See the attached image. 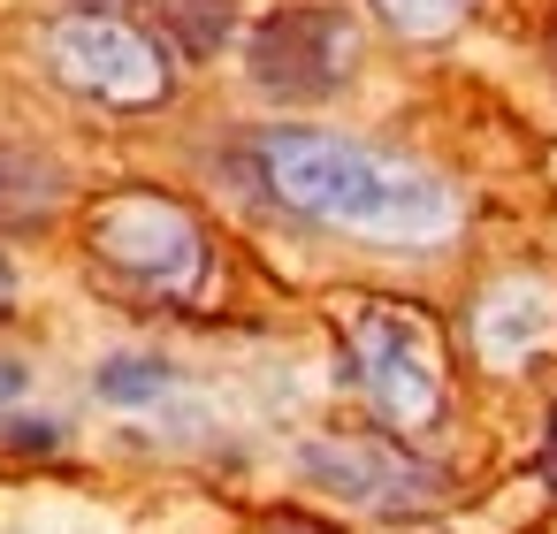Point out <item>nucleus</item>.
Here are the masks:
<instances>
[{
  "mask_svg": "<svg viewBox=\"0 0 557 534\" xmlns=\"http://www.w3.org/2000/svg\"><path fill=\"white\" fill-rule=\"evenodd\" d=\"M260 176L283 207H298L313 222H336V229H367V237H397V245H420V237L450 229V191L428 169L367 153V146L329 138V131H268L260 138Z\"/></svg>",
  "mask_w": 557,
  "mask_h": 534,
  "instance_id": "1",
  "label": "nucleus"
},
{
  "mask_svg": "<svg viewBox=\"0 0 557 534\" xmlns=\"http://www.w3.org/2000/svg\"><path fill=\"white\" fill-rule=\"evenodd\" d=\"M62 199V169L39 161V153H16V146H0V222H32Z\"/></svg>",
  "mask_w": 557,
  "mask_h": 534,
  "instance_id": "8",
  "label": "nucleus"
},
{
  "mask_svg": "<svg viewBox=\"0 0 557 534\" xmlns=\"http://www.w3.org/2000/svg\"><path fill=\"white\" fill-rule=\"evenodd\" d=\"M16 313V268H9V252H0V321Z\"/></svg>",
  "mask_w": 557,
  "mask_h": 534,
  "instance_id": "12",
  "label": "nucleus"
},
{
  "mask_svg": "<svg viewBox=\"0 0 557 534\" xmlns=\"http://www.w3.org/2000/svg\"><path fill=\"white\" fill-rule=\"evenodd\" d=\"M47 62L62 85L108 100V108H153L169 92V62L146 32L115 24V16H70L47 32Z\"/></svg>",
  "mask_w": 557,
  "mask_h": 534,
  "instance_id": "3",
  "label": "nucleus"
},
{
  "mask_svg": "<svg viewBox=\"0 0 557 534\" xmlns=\"http://www.w3.org/2000/svg\"><path fill=\"white\" fill-rule=\"evenodd\" d=\"M92 252H100L115 275L146 283V290H169V298H184V290L199 283V268H207L199 222H191L184 207H169V199H115V207H100Z\"/></svg>",
  "mask_w": 557,
  "mask_h": 534,
  "instance_id": "5",
  "label": "nucleus"
},
{
  "mask_svg": "<svg viewBox=\"0 0 557 534\" xmlns=\"http://www.w3.org/2000/svg\"><path fill=\"white\" fill-rule=\"evenodd\" d=\"M557 328V306L542 283H496L481 306H473V351L488 367H519L527 351H542Z\"/></svg>",
  "mask_w": 557,
  "mask_h": 534,
  "instance_id": "7",
  "label": "nucleus"
},
{
  "mask_svg": "<svg viewBox=\"0 0 557 534\" xmlns=\"http://www.w3.org/2000/svg\"><path fill=\"white\" fill-rule=\"evenodd\" d=\"M359 62V32L344 9H283L252 32V85L275 100H329Z\"/></svg>",
  "mask_w": 557,
  "mask_h": 534,
  "instance_id": "4",
  "label": "nucleus"
},
{
  "mask_svg": "<svg viewBox=\"0 0 557 534\" xmlns=\"http://www.w3.org/2000/svg\"><path fill=\"white\" fill-rule=\"evenodd\" d=\"M549 481H557V412H549Z\"/></svg>",
  "mask_w": 557,
  "mask_h": 534,
  "instance_id": "13",
  "label": "nucleus"
},
{
  "mask_svg": "<svg viewBox=\"0 0 557 534\" xmlns=\"http://www.w3.org/2000/svg\"><path fill=\"white\" fill-rule=\"evenodd\" d=\"M24 397V367L16 359H0V405H16Z\"/></svg>",
  "mask_w": 557,
  "mask_h": 534,
  "instance_id": "11",
  "label": "nucleus"
},
{
  "mask_svg": "<svg viewBox=\"0 0 557 534\" xmlns=\"http://www.w3.org/2000/svg\"><path fill=\"white\" fill-rule=\"evenodd\" d=\"M344 344H351V382L374 397L382 420L420 427L443 405V359H435V328L412 306H351L344 313Z\"/></svg>",
  "mask_w": 557,
  "mask_h": 534,
  "instance_id": "2",
  "label": "nucleus"
},
{
  "mask_svg": "<svg viewBox=\"0 0 557 534\" xmlns=\"http://www.w3.org/2000/svg\"><path fill=\"white\" fill-rule=\"evenodd\" d=\"M298 473L321 496H344V504H367V511H412V504H435V488H443L428 465H412L405 450H389L374 435H306Z\"/></svg>",
  "mask_w": 557,
  "mask_h": 534,
  "instance_id": "6",
  "label": "nucleus"
},
{
  "mask_svg": "<svg viewBox=\"0 0 557 534\" xmlns=\"http://www.w3.org/2000/svg\"><path fill=\"white\" fill-rule=\"evenodd\" d=\"M367 9H374L389 32H405V39H443V32L466 24L473 0H367Z\"/></svg>",
  "mask_w": 557,
  "mask_h": 534,
  "instance_id": "10",
  "label": "nucleus"
},
{
  "mask_svg": "<svg viewBox=\"0 0 557 534\" xmlns=\"http://www.w3.org/2000/svg\"><path fill=\"white\" fill-rule=\"evenodd\" d=\"M169 389H176V374H169L161 359H146V351L100 359V397H108V405H153V397H169Z\"/></svg>",
  "mask_w": 557,
  "mask_h": 534,
  "instance_id": "9",
  "label": "nucleus"
},
{
  "mask_svg": "<svg viewBox=\"0 0 557 534\" xmlns=\"http://www.w3.org/2000/svg\"><path fill=\"white\" fill-rule=\"evenodd\" d=\"M92 9H115V0H92Z\"/></svg>",
  "mask_w": 557,
  "mask_h": 534,
  "instance_id": "14",
  "label": "nucleus"
}]
</instances>
